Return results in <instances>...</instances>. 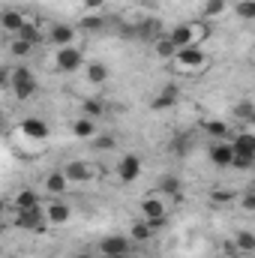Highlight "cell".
<instances>
[{
	"instance_id": "obj_1",
	"label": "cell",
	"mask_w": 255,
	"mask_h": 258,
	"mask_svg": "<svg viewBox=\"0 0 255 258\" xmlns=\"http://www.w3.org/2000/svg\"><path fill=\"white\" fill-rule=\"evenodd\" d=\"M207 21L201 18V21H186V24H177L168 36L177 42V48H189V45H201L204 39H207Z\"/></svg>"
},
{
	"instance_id": "obj_2",
	"label": "cell",
	"mask_w": 255,
	"mask_h": 258,
	"mask_svg": "<svg viewBox=\"0 0 255 258\" xmlns=\"http://www.w3.org/2000/svg\"><path fill=\"white\" fill-rule=\"evenodd\" d=\"M177 72H183V75H198V72H204L207 63H210V57L201 51V45H189V48H180L177 51V57L171 60Z\"/></svg>"
},
{
	"instance_id": "obj_3",
	"label": "cell",
	"mask_w": 255,
	"mask_h": 258,
	"mask_svg": "<svg viewBox=\"0 0 255 258\" xmlns=\"http://www.w3.org/2000/svg\"><path fill=\"white\" fill-rule=\"evenodd\" d=\"M141 216H144V222H150L153 231L162 228V222H165V216H168V201H162L159 195L141 198Z\"/></svg>"
},
{
	"instance_id": "obj_4",
	"label": "cell",
	"mask_w": 255,
	"mask_h": 258,
	"mask_svg": "<svg viewBox=\"0 0 255 258\" xmlns=\"http://www.w3.org/2000/svg\"><path fill=\"white\" fill-rule=\"evenodd\" d=\"M12 93H15V99H30L33 93H36V75L30 72V69H24V66H18V69H12Z\"/></svg>"
},
{
	"instance_id": "obj_5",
	"label": "cell",
	"mask_w": 255,
	"mask_h": 258,
	"mask_svg": "<svg viewBox=\"0 0 255 258\" xmlns=\"http://www.w3.org/2000/svg\"><path fill=\"white\" fill-rule=\"evenodd\" d=\"M63 174L72 180V183H90V180H96L99 168H96V165H90V162L75 159V162H66V165H63Z\"/></svg>"
},
{
	"instance_id": "obj_6",
	"label": "cell",
	"mask_w": 255,
	"mask_h": 258,
	"mask_svg": "<svg viewBox=\"0 0 255 258\" xmlns=\"http://www.w3.org/2000/svg\"><path fill=\"white\" fill-rule=\"evenodd\" d=\"M81 63H84V54L75 45H66V48H57L54 51V66L60 72H75V69H81Z\"/></svg>"
},
{
	"instance_id": "obj_7",
	"label": "cell",
	"mask_w": 255,
	"mask_h": 258,
	"mask_svg": "<svg viewBox=\"0 0 255 258\" xmlns=\"http://www.w3.org/2000/svg\"><path fill=\"white\" fill-rule=\"evenodd\" d=\"M15 225L24 228V231H39V228H45V225H48V219H45V207L18 210V213H15Z\"/></svg>"
},
{
	"instance_id": "obj_8",
	"label": "cell",
	"mask_w": 255,
	"mask_h": 258,
	"mask_svg": "<svg viewBox=\"0 0 255 258\" xmlns=\"http://www.w3.org/2000/svg\"><path fill=\"white\" fill-rule=\"evenodd\" d=\"M117 177H120L123 183H135V180L141 177V159H138L135 153H123V156L117 159Z\"/></svg>"
},
{
	"instance_id": "obj_9",
	"label": "cell",
	"mask_w": 255,
	"mask_h": 258,
	"mask_svg": "<svg viewBox=\"0 0 255 258\" xmlns=\"http://www.w3.org/2000/svg\"><path fill=\"white\" fill-rule=\"evenodd\" d=\"M99 252L105 258H117V255H129V237L123 234H108L99 240Z\"/></svg>"
},
{
	"instance_id": "obj_10",
	"label": "cell",
	"mask_w": 255,
	"mask_h": 258,
	"mask_svg": "<svg viewBox=\"0 0 255 258\" xmlns=\"http://www.w3.org/2000/svg\"><path fill=\"white\" fill-rule=\"evenodd\" d=\"M18 129H21L24 138H33V141H45L48 138V123L42 117H24L18 123Z\"/></svg>"
},
{
	"instance_id": "obj_11",
	"label": "cell",
	"mask_w": 255,
	"mask_h": 258,
	"mask_svg": "<svg viewBox=\"0 0 255 258\" xmlns=\"http://www.w3.org/2000/svg\"><path fill=\"white\" fill-rule=\"evenodd\" d=\"M45 219H48V225H66V222L72 219V207H69L66 201H48Z\"/></svg>"
},
{
	"instance_id": "obj_12",
	"label": "cell",
	"mask_w": 255,
	"mask_h": 258,
	"mask_svg": "<svg viewBox=\"0 0 255 258\" xmlns=\"http://www.w3.org/2000/svg\"><path fill=\"white\" fill-rule=\"evenodd\" d=\"M210 162L219 165V168H231V165H234V147L225 144V141H216V144L210 147Z\"/></svg>"
},
{
	"instance_id": "obj_13",
	"label": "cell",
	"mask_w": 255,
	"mask_h": 258,
	"mask_svg": "<svg viewBox=\"0 0 255 258\" xmlns=\"http://www.w3.org/2000/svg\"><path fill=\"white\" fill-rule=\"evenodd\" d=\"M177 96H180V93H177V87H174V84H168V87H162V90L153 96L150 108H153V111H168V108H174V105H177Z\"/></svg>"
},
{
	"instance_id": "obj_14",
	"label": "cell",
	"mask_w": 255,
	"mask_h": 258,
	"mask_svg": "<svg viewBox=\"0 0 255 258\" xmlns=\"http://www.w3.org/2000/svg\"><path fill=\"white\" fill-rule=\"evenodd\" d=\"M72 135H75V138H81V141H93V138H96V135H99V129H96V120H93V117H87V114H84V117H78V120H72Z\"/></svg>"
},
{
	"instance_id": "obj_15",
	"label": "cell",
	"mask_w": 255,
	"mask_h": 258,
	"mask_svg": "<svg viewBox=\"0 0 255 258\" xmlns=\"http://www.w3.org/2000/svg\"><path fill=\"white\" fill-rule=\"evenodd\" d=\"M0 24H3V30H6L9 36H18V33L24 30L27 18H24V12H18V9H6L3 18H0Z\"/></svg>"
},
{
	"instance_id": "obj_16",
	"label": "cell",
	"mask_w": 255,
	"mask_h": 258,
	"mask_svg": "<svg viewBox=\"0 0 255 258\" xmlns=\"http://www.w3.org/2000/svg\"><path fill=\"white\" fill-rule=\"evenodd\" d=\"M69 186H72V180L63 174V168H60V171H51V174L45 177V189H48V195H54V198L66 195L69 192Z\"/></svg>"
},
{
	"instance_id": "obj_17",
	"label": "cell",
	"mask_w": 255,
	"mask_h": 258,
	"mask_svg": "<svg viewBox=\"0 0 255 258\" xmlns=\"http://www.w3.org/2000/svg\"><path fill=\"white\" fill-rule=\"evenodd\" d=\"M75 33H78V30H75L72 24H54V27L48 30V39H51L57 48H66V45L75 42Z\"/></svg>"
},
{
	"instance_id": "obj_18",
	"label": "cell",
	"mask_w": 255,
	"mask_h": 258,
	"mask_svg": "<svg viewBox=\"0 0 255 258\" xmlns=\"http://www.w3.org/2000/svg\"><path fill=\"white\" fill-rule=\"evenodd\" d=\"M177 51H180V48H177V42H174L168 33H165V36H159V39L153 42V54H156L159 60H174V57H177Z\"/></svg>"
},
{
	"instance_id": "obj_19",
	"label": "cell",
	"mask_w": 255,
	"mask_h": 258,
	"mask_svg": "<svg viewBox=\"0 0 255 258\" xmlns=\"http://www.w3.org/2000/svg\"><path fill=\"white\" fill-rule=\"evenodd\" d=\"M234 252L252 255L255 252V234L252 231H237V234H234Z\"/></svg>"
},
{
	"instance_id": "obj_20",
	"label": "cell",
	"mask_w": 255,
	"mask_h": 258,
	"mask_svg": "<svg viewBox=\"0 0 255 258\" xmlns=\"http://www.w3.org/2000/svg\"><path fill=\"white\" fill-rule=\"evenodd\" d=\"M159 192L168 195L171 201H180V180H177L174 174H162V180H159Z\"/></svg>"
},
{
	"instance_id": "obj_21",
	"label": "cell",
	"mask_w": 255,
	"mask_h": 258,
	"mask_svg": "<svg viewBox=\"0 0 255 258\" xmlns=\"http://www.w3.org/2000/svg\"><path fill=\"white\" fill-rule=\"evenodd\" d=\"M12 204H15V210H33V207H39V195L33 189H21Z\"/></svg>"
},
{
	"instance_id": "obj_22",
	"label": "cell",
	"mask_w": 255,
	"mask_h": 258,
	"mask_svg": "<svg viewBox=\"0 0 255 258\" xmlns=\"http://www.w3.org/2000/svg\"><path fill=\"white\" fill-rule=\"evenodd\" d=\"M225 9H228V0H204V6H201V18H204V21H207V18H219Z\"/></svg>"
},
{
	"instance_id": "obj_23",
	"label": "cell",
	"mask_w": 255,
	"mask_h": 258,
	"mask_svg": "<svg viewBox=\"0 0 255 258\" xmlns=\"http://www.w3.org/2000/svg\"><path fill=\"white\" fill-rule=\"evenodd\" d=\"M138 33H141V36H147V39H153V42H156L159 36H165V33H162V24H159L156 18H144V21H141V27H138Z\"/></svg>"
},
{
	"instance_id": "obj_24",
	"label": "cell",
	"mask_w": 255,
	"mask_h": 258,
	"mask_svg": "<svg viewBox=\"0 0 255 258\" xmlns=\"http://www.w3.org/2000/svg\"><path fill=\"white\" fill-rule=\"evenodd\" d=\"M102 27H105V21L99 18V12H87V15L78 21V30H90V33H93V30H102Z\"/></svg>"
},
{
	"instance_id": "obj_25",
	"label": "cell",
	"mask_w": 255,
	"mask_h": 258,
	"mask_svg": "<svg viewBox=\"0 0 255 258\" xmlns=\"http://www.w3.org/2000/svg\"><path fill=\"white\" fill-rule=\"evenodd\" d=\"M33 51V42H27V39H21V36H15L12 42H9V54L12 57H27Z\"/></svg>"
},
{
	"instance_id": "obj_26",
	"label": "cell",
	"mask_w": 255,
	"mask_h": 258,
	"mask_svg": "<svg viewBox=\"0 0 255 258\" xmlns=\"http://www.w3.org/2000/svg\"><path fill=\"white\" fill-rule=\"evenodd\" d=\"M234 12H237V18H243V21H252L255 18V0H237V3H234Z\"/></svg>"
},
{
	"instance_id": "obj_27",
	"label": "cell",
	"mask_w": 255,
	"mask_h": 258,
	"mask_svg": "<svg viewBox=\"0 0 255 258\" xmlns=\"http://www.w3.org/2000/svg\"><path fill=\"white\" fill-rule=\"evenodd\" d=\"M87 78H90L93 84L108 81V66H105V63H90V69H87Z\"/></svg>"
},
{
	"instance_id": "obj_28",
	"label": "cell",
	"mask_w": 255,
	"mask_h": 258,
	"mask_svg": "<svg viewBox=\"0 0 255 258\" xmlns=\"http://www.w3.org/2000/svg\"><path fill=\"white\" fill-rule=\"evenodd\" d=\"M150 234H153L150 222H135V225H132V231H129V237H132V240H150Z\"/></svg>"
},
{
	"instance_id": "obj_29",
	"label": "cell",
	"mask_w": 255,
	"mask_h": 258,
	"mask_svg": "<svg viewBox=\"0 0 255 258\" xmlns=\"http://www.w3.org/2000/svg\"><path fill=\"white\" fill-rule=\"evenodd\" d=\"M234 117L237 120H255V105L252 102H237L234 105Z\"/></svg>"
},
{
	"instance_id": "obj_30",
	"label": "cell",
	"mask_w": 255,
	"mask_h": 258,
	"mask_svg": "<svg viewBox=\"0 0 255 258\" xmlns=\"http://www.w3.org/2000/svg\"><path fill=\"white\" fill-rule=\"evenodd\" d=\"M18 36H21V39H27V42H33V45L42 39V36H39V27H36L33 21H27V24H24V30H21Z\"/></svg>"
},
{
	"instance_id": "obj_31",
	"label": "cell",
	"mask_w": 255,
	"mask_h": 258,
	"mask_svg": "<svg viewBox=\"0 0 255 258\" xmlns=\"http://www.w3.org/2000/svg\"><path fill=\"white\" fill-rule=\"evenodd\" d=\"M207 132H210L213 138H225V135H228V126H225V120H210V123H207Z\"/></svg>"
},
{
	"instance_id": "obj_32",
	"label": "cell",
	"mask_w": 255,
	"mask_h": 258,
	"mask_svg": "<svg viewBox=\"0 0 255 258\" xmlns=\"http://www.w3.org/2000/svg\"><path fill=\"white\" fill-rule=\"evenodd\" d=\"M114 144H117V141H114L111 135H96V138H93V147H96V153H99V150H111Z\"/></svg>"
},
{
	"instance_id": "obj_33",
	"label": "cell",
	"mask_w": 255,
	"mask_h": 258,
	"mask_svg": "<svg viewBox=\"0 0 255 258\" xmlns=\"http://www.w3.org/2000/svg\"><path fill=\"white\" fill-rule=\"evenodd\" d=\"M237 204H240V210H243V213H255V192L249 189L246 195H240V201H237Z\"/></svg>"
},
{
	"instance_id": "obj_34",
	"label": "cell",
	"mask_w": 255,
	"mask_h": 258,
	"mask_svg": "<svg viewBox=\"0 0 255 258\" xmlns=\"http://www.w3.org/2000/svg\"><path fill=\"white\" fill-rule=\"evenodd\" d=\"M102 111H105L102 102H96V99H87V102H84V114H87V117H99Z\"/></svg>"
},
{
	"instance_id": "obj_35",
	"label": "cell",
	"mask_w": 255,
	"mask_h": 258,
	"mask_svg": "<svg viewBox=\"0 0 255 258\" xmlns=\"http://www.w3.org/2000/svg\"><path fill=\"white\" fill-rule=\"evenodd\" d=\"M81 6H84V12H99L105 6V0H81Z\"/></svg>"
},
{
	"instance_id": "obj_36",
	"label": "cell",
	"mask_w": 255,
	"mask_h": 258,
	"mask_svg": "<svg viewBox=\"0 0 255 258\" xmlns=\"http://www.w3.org/2000/svg\"><path fill=\"white\" fill-rule=\"evenodd\" d=\"M72 258H96V255H90V252H81V255H72Z\"/></svg>"
},
{
	"instance_id": "obj_37",
	"label": "cell",
	"mask_w": 255,
	"mask_h": 258,
	"mask_svg": "<svg viewBox=\"0 0 255 258\" xmlns=\"http://www.w3.org/2000/svg\"><path fill=\"white\" fill-rule=\"evenodd\" d=\"M249 189H252V192H255V180H252V186H249Z\"/></svg>"
},
{
	"instance_id": "obj_38",
	"label": "cell",
	"mask_w": 255,
	"mask_h": 258,
	"mask_svg": "<svg viewBox=\"0 0 255 258\" xmlns=\"http://www.w3.org/2000/svg\"><path fill=\"white\" fill-rule=\"evenodd\" d=\"M117 258H132V255H117Z\"/></svg>"
}]
</instances>
